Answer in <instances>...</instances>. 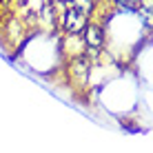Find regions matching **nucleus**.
Returning a JSON list of instances; mask_svg holds the SVG:
<instances>
[{"label": "nucleus", "instance_id": "f257e3e1", "mask_svg": "<svg viewBox=\"0 0 153 153\" xmlns=\"http://www.w3.org/2000/svg\"><path fill=\"white\" fill-rule=\"evenodd\" d=\"M65 78L67 84H71L76 91H89V80H91V69H93V60L87 56L84 51L82 56L69 58L65 60Z\"/></svg>", "mask_w": 153, "mask_h": 153}, {"label": "nucleus", "instance_id": "f03ea898", "mask_svg": "<svg viewBox=\"0 0 153 153\" xmlns=\"http://www.w3.org/2000/svg\"><path fill=\"white\" fill-rule=\"evenodd\" d=\"M58 22H60V31H67V33H80L84 29V25L89 22V16H84L80 9H76L69 2L65 9L58 11Z\"/></svg>", "mask_w": 153, "mask_h": 153}, {"label": "nucleus", "instance_id": "7ed1b4c3", "mask_svg": "<svg viewBox=\"0 0 153 153\" xmlns=\"http://www.w3.org/2000/svg\"><path fill=\"white\" fill-rule=\"evenodd\" d=\"M58 45H60V56L62 60L82 56L87 51L82 33H67V31H58Z\"/></svg>", "mask_w": 153, "mask_h": 153}, {"label": "nucleus", "instance_id": "20e7f679", "mask_svg": "<svg viewBox=\"0 0 153 153\" xmlns=\"http://www.w3.org/2000/svg\"><path fill=\"white\" fill-rule=\"evenodd\" d=\"M80 33H82L87 47H91V49H107V27L100 20L89 18V22L84 25V29Z\"/></svg>", "mask_w": 153, "mask_h": 153}, {"label": "nucleus", "instance_id": "39448f33", "mask_svg": "<svg viewBox=\"0 0 153 153\" xmlns=\"http://www.w3.org/2000/svg\"><path fill=\"white\" fill-rule=\"evenodd\" d=\"M62 2H71V0H62Z\"/></svg>", "mask_w": 153, "mask_h": 153}]
</instances>
